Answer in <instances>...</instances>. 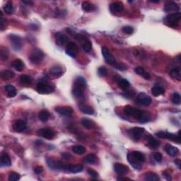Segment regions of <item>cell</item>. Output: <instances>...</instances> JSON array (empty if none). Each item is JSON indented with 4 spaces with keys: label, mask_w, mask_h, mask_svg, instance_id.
<instances>
[{
    "label": "cell",
    "mask_w": 181,
    "mask_h": 181,
    "mask_svg": "<svg viewBox=\"0 0 181 181\" xmlns=\"http://www.w3.org/2000/svg\"><path fill=\"white\" fill-rule=\"evenodd\" d=\"M72 151L76 154L82 155L86 152V149L84 147H83V146L81 145H76L73 147Z\"/></svg>",
    "instance_id": "74e56055"
},
{
    "label": "cell",
    "mask_w": 181,
    "mask_h": 181,
    "mask_svg": "<svg viewBox=\"0 0 181 181\" xmlns=\"http://www.w3.org/2000/svg\"><path fill=\"white\" fill-rule=\"evenodd\" d=\"M8 179L9 181H17L20 179V175L16 172H11L9 174Z\"/></svg>",
    "instance_id": "7bdbcfd3"
},
{
    "label": "cell",
    "mask_w": 181,
    "mask_h": 181,
    "mask_svg": "<svg viewBox=\"0 0 181 181\" xmlns=\"http://www.w3.org/2000/svg\"><path fill=\"white\" fill-rule=\"evenodd\" d=\"M81 124L86 129H93L96 126L95 122L93 120H89V118H83L81 120Z\"/></svg>",
    "instance_id": "484cf974"
},
{
    "label": "cell",
    "mask_w": 181,
    "mask_h": 181,
    "mask_svg": "<svg viewBox=\"0 0 181 181\" xmlns=\"http://www.w3.org/2000/svg\"><path fill=\"white\" fill-rule=\"evenodd\" d=\"M85 161L89 163H95L96 161V156L93 153H91V154H89L86 157Z\"/></svg>",
    "instance_id": "b9f144b4"
},
{
    "label": "cell",
    "mask_w": 181,
    "mask_h": 181,
    "mask_svg": "<svg viewBox=\"0 0 181 181\" xmlns=\"http://www.w3.org/2000/svg\"><path fill=\"white\" fill-rule=\"evenodd\" d=\"M101 52H102L103 56H104L105 61H106L108 64H109L110 65L114 67V66L118 63L116 61V60L115 59V57L112 55V54L110 53L108 48H105V47H103L102 49H101Z\"/></svg>",
    "instance_id": "ba28073f"
},
{
    "label": "cell",
    "mask_w": 181,
    "mask_h": 181,
    "mask_svg": "<svg viewBox=\"0 0 181 181\" xmlns=\"http://www.w3.org/2000/svg\"><path fill=\"white\" fill-rule=\"evenodd\" d=\"M98 74L101 77H105L108 75V71L104 67H101L98 69Z\"/></svg>",
    "instance_id": "ee69618b"
},
{
    "label": "cell",
    "mask_w": 181,
    "mask_h": 181,
    "mask_svg": "<svg viewBox=\"0 0 181 181\" xmlns=\"http://www.w3.org/2000/svg\"><path fill=\"white\" fill-rule=\"evenodd\" d=\"M4 89L6 91V92L7 93V96L9 98H13L16 96V90L15 87L12 85H7L4 87Z\"/></svg>",
    "instance_id": "603a6c76"
},
{
    "label": "cell",
    "mask_w": 181,
    "mask_h": 181,
    "mask_svg": "<svg viewBox=\"0 0 181 181\" xmlns=\"http://www.w3.org/2000/svg\"><path fill=\"white\" fill-rule=\"evenodd\" d=\"M6 28V21H4L2 17H1V30L4 31V29Z\"/></svg>",
    "instance_id": "11a10c76"
},
{
    "label": "cell",
    "mask_w": 181,
    "mask_h": 181,
    "mask_svg": "<svg viewBox=\"0 0 181 181\" xmlns=\"http://www.w3.org/2000/svg\"><path fill=\"white\" fill-rule=\"evenodd\" d=\"M114 67L115 68V69H118V70H120V71H124V70H125L127 68H126V67L123 65H122V64H120V63H117L114 66Z\"/></svg>",
    "instance_id": "f907efd6"
},
{
    "label": "cell",
    "mask_w": 181,
    "mask_h": 181,
    "mask_svg": "<svg viewBox=\"0 0 181 181\" xmlns=\"http://www.w3.org/2000/svg\"><path fill=\"white\" fill-rule=\"evenodd\" d=\"M164 11L166 12H169V11H180V7L178 4L174 1H168L166 3V4L164 7Z\"/></svg>",
    "instance_id": "d6986e66"
},
{
    "label": "cell",
    "mask_w": 181,
    "mask_h": 181,
    "mask_svg": "<svg viewBox=\"0 0 181 181\" xmlns=\"http://www.w3.org/2000/svg\"><path fill=\"white\" fill-rule=\"evenodd\" d=\"M148 145H149V147H151V148H153V149H156V148H157L160 145V143H159V142L156 139H155L154 137H151V136H149V137H148Z\"/></svg>",
    "instance_id": "836d02e7"
},
{
    "label": "cell",
    "mask_w": 181,
    "mask_h": 181,
    "mask_svg": "<svg viewBox=\"0 0 181 181\" xmlns=\"http://www.w3.org/2000/svg\"><path fill=\"white\" fill-rule=\"evenodd\" d=\"M81 7H82V9L86 12H90V11H92L93 10H94V6H93L92 4L88 2V1H83L82 3V5H81Z\"/></svg>",
    "instance_id": "f35d334b"
},
{
    "label": "cell",
    "mask_w": 181,
    "mask_h": 181,
    "mask_svg": "<svg viewBox=\"0 0 181 181\" xmlns=\"http://www.w3.org/2000/svg\"><path fill=\"white\" fill-rule=\"evenodd\" d=\"M169 76L173 79H176L178 81L181 80V69L180 67H174L169 72Z\"/></svg>",
    "instance_id": "ffe728a7"
},
{
    "label": "cell",
    "mask_w": 181,
    "mask_h": 181,
    "mask_svg": "<svg viewBox=\"0 0 181 181\" xmlns=\"http://www.w3.org/2000/svg\"><path fill=\"white\" fill-rule=\"evenodd\" d=\"M137 101L139 104L145 106H149L151 104V97L145 93H140L137 96Z\"/></svg>",
    "instance_id": "7c38bea8"
},
{
    "label": "cell",
    "mask_w": 181,
    "mask_h": 181,
    "mask_svg": "<svg viewBox=\"0 0 181 181\" xmlns=\"http://www.w3.org/2000/svg\"><path fill=\"white\" fill-rule=\"evenodd\" d=\"M1 166H10L11 165L10 157L7 153H4L1 156Z\"/></svg>",
    "instance_id": "f546056e"
},
{
    "label": "cell",
    "mask_w": 181,
    "mask_h": 181,
    "mask_svg": "<svg viewBox=\"0 0 181 181\" xmlns=\"http://www.w3.org/2000/svg\"><path fill=\"white\" fill-rule=\"evenodd\" d=\"M47 164L48 167L52 170H61V169H65L67 170L68 166H66L61 161H58L53 160L52 159H47Z\"/></svg>",
    "instance_id": "52a82bcc"
},
{
    "label": "cell",
    "mask_w": 181,
    "mask_h": 181,
    "mask_svg": "<svg viewBox=\"0 0 181 181\" xmlns=\"http://www.w3.org/2000/svg\"><path fill=\"white\" fill-rule=\"evenodd\" d=\"M40 134L42 137L48 140L52 139L55 136V132L50 127H45L40 130Z\"/></svg>",
    "instance_id": "4fadbf2b"
},
{
    "label": "cell",
    "mask_w": 181,
    "mask_h": 181,
    "mask_svg": "<svg viewBox=\"0 0 181 181\" xmlns=\"http://www.w3.org/2000/svg\"><path fill=\"white\" fill-rule=\"evenodd\" d=\"M142 77L144 78H145V79H149V78H150V74H149L148 73V72H145V73L144 74Z\"/></svg>",
    "instance_id": "680465c9"
},
{
    "label": "cell",
    "mask_w": 181,
    "mask_h": 181,
    "mask_svg": "<svg viewBox=\"0 0 181 181\" xmlns=\"http://www.w3.org/2000/svg\"><path fill=\"white\" fill-rule=\"evenodd\" d=\"M82 48L85 52H89L92 49V43L90 40H87V39H83L82 41Z\"/></svg>",
    "instance_id": "e575fe53"
},
{
    "label": "cell",
    "mask_w": 181,
    "mask_h": 181,
    "mask_svg": "<svg viewBox=\"0 0 181 181\" xmlns=\"http://www.w3.org/2000/svg\"><path fill=\"white\" fill-rule=\"evenodd\" d=\"M55 111L60 114V115L70 117L73 114V109L71 107L63 106V107H57L55 108Z\"/></svg>",
    "instance_id": "5bb4252c"
},
{
    "label": "cell",
    "mask_w": 181,
    "mask_h": 181,
    "mask_svg": "<svg viewBox=\"0 0 181 181\" xmlns=\"http://www.w3.org/2000/svg\"><path fill=\"white\" fill-rule=\"evenodd\" d=\"M114 170L118 175L120 176H123L127 174L128 168L124 165H122L121 163H115L114 165Z\"/></svg>",
    "instance_id": "2e32d148"
},
{
    "label": "cell",
    "mask_w": 181,
    "mask_h": 181,
    "mask_svg": "<svg viewBox=\"0 0 181 181\" xmlns=\"http://www.w3.org/2000/svg\"><path fill=\"white\" fill-rule=\"evenodd\" d=\"M14 73L12 71H11V70H4L1 74V79L3 80H9V79H12V78L14 77Z\"/></svg>",
    "instance_id": "4dcf8cb0"
},
{
    "label": "cell",
    "mask_w": 181,
    "mask_h": 181,
    "mask_svg": "<svg viewBox=\"0 0 181 181\" xmlns=\"http://www.w3.org/2000/svg\"><path fill=\"white\" fill-rule=\"evenodd\" d=\"M164 149L165 151H166V152L168 153V155H170L171 156L176 157L179 153V150L178 148L169 145V144L166 145V146H165L164 147Z\"/></svg>",
    "instance_id": "e0dca14e"
},
{
    "label": "cell",
    "mask_w": 181,
    "mask_h": 181,
    "mask_svg": "<svg viewBox=\"0 0 181 181\" xmlns=\"http://www.w3.org/2000/svg\"><path fill=\"white\" fill-rule=\"evenodd\" d=\"M11 66H12L16 71L21 72L23 69V68H24V63H23L22 60L18 59L14 60V61L12 62Z\"/></svg>",
    "instance_id": "4316f807"
},
{
    "label": "cell",
    "mask_w": 181,
    "mask_h": 181,
    "mask_svg": "<svg viewBox=\"0 0 181 181\" xmlns=\"http://www.w3.org/2000/svg\"><path fill=\"white\" fill-rule=\"evenodd\" d=\"M127 161L131 166L136 170L139 171L141 169V165L145 161V156L139 151H132L127 154Z\"/></svg>",
    "instance_id": "7a4b0ae2"
},
{
    "label": "cell",
    "mask_w": 181,
    "mask_h": 181,
    "mask_svg": "<svg viewBox=\"0 0 181 181\" xmlns=\"http://www.w3.org/2000/svg\"><path fill=\"white\" fill-rule=\"evenodd\" d=\"M172 102L175 105L180 104V95L178 93H174L172 96Z\"/></svg>",
    "instance_id": "60d3db41"
},
{
    "label": "cell",
    "mask_w": 181,
    "mask_h": 181,
    "mask_svg": "<svg viewBox=\"0 0 181 181\" xmlns=\"http://www.w3.org/2000/svg\"><path fill=\"white\" fill-rule=\"evenodd\" d=\"M83 167L81 164H76V165H68L67 170L69 172L72 174H77V173L81 172L83 171Z\"/></svg>",
    "instance_id": "d4e9b609"
},
{
    "label": "cell",
    "mask_w": 181,
    "mask_h": 181,
    "mask_svg": "<svg viewBox=\"0 0 181 181\" xmlns=\"http://www.w3.org/2000/svg\"><path fill=\"white\" fill-rule=\"evenodd\" d=\"M50 72L52 76L55 77H60V76L63 74V70L62 68L58 66H55V67H52L50 70Z\"/></svg>",
    "instance_id": "83f0119b"
},
{
    "label": "cell",
    "mask_w": 181,
    "mask_h": 181,
    "mask_svg": "<svg viewBox=\"0 0 181 181\" xmlns=\"http://www.w3.org/2000/svg\"><path fill=\"white\" fill-rule=\"evenodd\" d=\"M165 93V89L163 87L159 86H155L151 88V93L154 96H159L160 95H163Z\"/></svg>",
    "instance_id": "f1b7e54d"
},
{
    "label": "cell",
    "mask_w": 181,
    "mask_h": 181,
    "mask_svg": "<svg viewBox=\"0 0 181 181\" xmlns=\"http://www.w3.org/2000/svg\"><path fill=\"white\" fill-rule=\"evenodd\" d=\"M110 9L113 13L121 12L123 10V4L119 2V1L112 3L110 6Z\"/></svg>",
    "instance_id": "7402d4cb"
},
{
    "label": "cell",
    "mask_w": 181,
    "mask_h": 181,
    "mask_svg": "<svg viewBox=\"0 0 181 181\" xmlns=\"http://www.w3.org/2000/svg\"><path fill=\"white\" fill-rule=\"evenodd\" d=\"M163 177H165V178H166L167 180H171V175H170V174H169V173L167 172V171H165V172H163Z\"/></svg>",
    "instance_id": "db71d44e"
},
{
    "label": "cell",
    "mask_w": 181,
    "mask_h": 181,
    "mask_svg": "<svg viewBox=\"0 0 181 181\" xmlns=\"http://www.w3.org/2000/svg\"><path fill=\"white\" fill-rule=\"evenodd\" d=\"M156 135L158 136L159 137L162 138V139H170L171 141H174L175 142L177 143H180V131L178 132V135H175V134L173 133H170V132H159L158 133H156Z\"/></svg>",
    "instance_id": "8992f818"
},
{
    "label": "cell",
    "mask_w": 181,
    "mask_h": 181,
    "mask_svg": "<svg viewBox=\"0 0 181 181\" xmlns=\"http://www.w3.org/2000/svg\"><path fill=\"white\" fill-rule=\"evenodd\" d=\"M49 117H50L49 112L46 110H42L38 114L39 120L42 122L48 121V120L49 119Z\"/></svg>",
    "instance_id": "d6a6232c"
},
{
    "label": "cell",
    "mask_w": 181,
    "mask_h": 181,
    "mask_svg": "<svg viewBox=\"0 0 181 181\" xmlns=\"http://www.w3.org/2000/svg\"><path fill=\"white\" fill-rule=\"evenodd\" d=\"M62 158H63L64 159H65V160H70V159H72V156L71 154H69V153H66V152L62 153Z\"/></svg>",
    "instance_id": "816d5d0a"
},
{
    "label": "cell",
    "mask_w": 181,
    "mask_h": 181,
    "mask_svg": "<svg viewBox=\"0 0 181 181\" xmlns=\"http://www.w3.org/2000/svg\"><path fill=\"white\" fill-rule=\"evenodd\" d=\"M0 56H1V60H6L8 59V52L6 50H3L1 48V51H0Z\"/></svg>",
    "instance_id": "681fc988"
},
{
    "label": "cell",
    "mask_w": 181,
    "mask_h": 181,
    "mask_svg": "<svg viewBox=\"0 0 181 181\" xmlns=\"http://www.w3.org/2000/svg\"><path fill=\"white\" fill-rule=\"evenodd\" d=\"M44 53L41 50L35 48L30 54V60L34 64H39L43 60Z\"/></svg>",
    "instance_id": "5b68a950"
},
{
    "label": "cell",
    "mask_w": 181,
    "mask_h": 181,
    "mask_svg": "<svg viewBox=\"0 0 181 181\" xmlns=\"http://www.w3.org/2000/svg\"><path fill=\"white\" fill-rule=\"evenodd\" d=\"M78 52H79V48L77 44L74 42H69L67 44L65 50V52L67 55L72 58H76L77 57Z\"/></svg>",
    "instance_id": "9c48e42d"
},
{
    "label": "cell",
    "mask_w": 181,
    "mask_h": 181,
    "mask_svg": "<svg viewBox=\"0 0 181 181\" xmlns=\"http://www.w3.org/2000/svg\"><path fill=\"white\" fill-rule=\"evenodd\" d=\"M122 31H123L124 33H125V34H132V33L134 32V29L133 28H132V26H124L122 28Z\"/></svg>",
    "instance_id": "bcb514c9"
},
{
    "label": "cell",
    "mask_w": 181,
    "mask_h": 181,
    "mask_svg": "<svg viewBox=\"0 0 181 181\" xmlns=\"http://www.w3.org/2000/svg\"><path fill=\"white\" fill-rule=\"evenodd\" d=\"M9 40L12 44L13 48L15 50H21V47H22V44H21V40L19 36H16V35L11 34L9 36Z\"/></svg>",
    "instance_id": "9a60e30c"
},
{
    "label": "cell",
    "mask_w": 181,
    "mask_h": 181,
    "mask_svg": "<svg viewBox=\"0 0 181 181\" xmlns=\"http://www.w3.org/2000/svg\"><path fill=\"white\" fill-rule=\"evenodd\" d=\"M145 180L147 181H159L160 180L159 176L155 173L149 172L145 174Z\"/></svg>",
    "instance_id": "1f68e13d"
},
{
    "label": "cell",
    "mask_w": 181,
    "mask_h": 181,
    "mask_svg": "<svg viewBox=\"0 0 181 181\" xmlns=\"http://www.w3.org/2000/svg\"><path fill=\"white\" fill-rule=\"evenodd\" d=\"M87 173H88L89 176L93 177V178H96L99 176L98 173L96 172V171H94L92 168H88V170H87Z\"/></svg>",
    "instance_id": "f6af8a7d"
},
{
    "label": "cell",
    "mask_w": 181,
    "mask_h": 181,
    "mask_svg": "<svg viewBox=\"0 0 181 181\" xmlns=\"http://www.w3.org/2000/svg\"><path fill=\"white\" fill-rule=\"evenodd\" d=\"M79 108L81 112L85 114H88V115L94 114V110H93L91 106H89L86 104H80L79 106Z\"/></svg>",
    "instance_id": "cb8c5ba5"
},
{
    "label": "cell",
    "mask_w": 181,
    "mask_h": 181,
    "mask_svg": "<svg viewBox=\"0 0 181 181\" xmlns=\"http://www.w3.org/2000/svg\"><path fill=\"white\" fill-rule=\"evenodd\" d=\"M175 163H176V165L177 166H178V168L180 169H181V161L180 160H179V159H176V161H175Z\"/></svg>",
    "instance_id": "6f0895ef"
},
{
    "label": "cell",
    "mask_w": 181,
    "mask_h": 181,
    "mask_svg": "<svg viewBox=\"0 0 181 181\" xmlns=\"http://www.w3.org/2000/svg\"><path fill=\"white\" fill-rule=\"evenodd\" d=\"M118 84L120 86V88L122 89V90L124 91H126L127 89H128V88H129L130 86L129 81H128L127 79H122V78H121L120 80L118 81Z\"/></svg>",
    "instance_id": "d590c367"
},
{
    "label": "cell",
    "mask_w": 181,
    "mask_h": 181,
    "mask_svg": "<svg viewBox=\"0 0 181 181\" xmlns=\"http://www.w3.org/2000/svg\"><path fill=\"white\" fill-rule=\"evenodd\" d=\"M181 19V13L180 12H176L174 13H171L168 16H167L164 19V21L166 24H168L169 26L171 27H176L178 26L179 21Z\"/></svg>",
    "instance_id": "277c9868"
},
{
    "label": "cell",
    "mask_w": 181,
    "mask_h": 181,
    "mask_svg": "<svg viewBox=\"0 0 181 181\" xmlns=\"http://www.w3.org/2000/svg\"><path fill=\"white\" fill-rule=\"evenodd\" d=\"M153 158H154L156 161L160 163L162 161L163 156H162V155H161V153H160L159 152H156L154 153V155H153Z\"/></svg>",
    "instance_id": "c3c4849f"
},
{
    "label": "cell",
    "mask_w": 181,
    "mask_h": 181,
    "mask_svg": "<svg viewBox=\"0 0 181 181\" xmlns=\"http://www.w3.org/2000/svg\"><path fill=\"white\" fill-rule=\"evenodd\" d=\"M20 82L22 84L29 85L32 82V79L28 75H21L20 77Z\"/></svg>",
    "instance_id": "ab89813d"
},
{
    "label": "cell",
    "mask_w": 181,
    "mask_h": 181,
    "mask_svg": "<svg viewBox=\"0 0 181 181\" xmlns=\"http://www.w3.org/2000/svg\"><path fill=\"white\" fill-rule=\"evenodd\" d=\"M135 72L137 74H139L140 76H143L144 74L145 73V70L144 69L143 67H137L135 68Z\"/></svg>",
    "instance_id": "7dc6e473"
},
{
    "label": "cell",
    "mask_w": 181,
    "mask_h": 181,
    "mask_svg": "<svg viewBox=\"0 0 181 181\" xmlns=\"http://www.w3.org/2000/svg\"><path fill=\"white\" fill-rule=\"evenodd\" d=\"M34 171L36 174H40L43 171V168L42 166H36L34 169Z\"/></svg>",
    "instance_id": "f5cc1de1"
},
{
    "label": "cell",
    "mask_w": 181,
    "mask_h": 181,
    "mask_svg": "<svg viewBox=\"0 0 181 181\" xmlns=\"http://www.w3.org/2000/svg\"><path fill=\"white\" fill-rule=\"evenodd\" d=\"M149 1L150 2H152V3H159V0H149Z\"/></svg>",
    "instance_id": "94428289"
},
{
    "label": "cell",
    "mask_w": 181,
    "mask_h": 181,
    "mask_svg": "<svg viewBox=\"0 0 181 181\" xmlns=\"http://www.w3.org/2000/svg\"><path fill=\"white\" fill-rule=\"evenodd\" d=\"M124 112L127 115L137 118L141 122H147L149 119V115L148 112L130 106H126L124 108Z\"/></svg>",
    "instance_id": "6da1fadb"
},
{
    "label": "cell",
    "mask_w": 181,
    "mask_h": 181,
    "mask_svg": "<svg viewBox=\"0 0 181 181\" xmlns=\"http://www.w3.org/2000/svg\"><path fill=\"white\" fill-rule=\"evenodd\" d=\"M54 90V87L53 86L48 85L43 82L38 83L37 85V91L41 94H48V93L53 92Z\"/></svg>",
    "instance_id": "8fae6325"
},
{
    "label": "cell",
    "mask_w": 181,
    "mask_h": 181,
    "mask_svg": "<svg viewBox=\"0 0 181 181\" xmlns=\"http://www.w3.org/2000/svg\"><path fill=\"white\" fill-rule=\"evenodd\" d=\"M22 3L25 4H26V5H28V6H31V5L34 4V1H30V0H28H28H23Z\"/></svg>",
    "instance_id": "9f6ffc18"
},
{
    "label": "cell",
    "mask_w": 181,
    "mask_h": 181,
    "mask_svg": "<svg viewBox=\"0 0 181 181\" xmlns=\"http://www.w3.org/2000/svg\"><path fill=\"white\" fill-rule=\"evenodd\" d=\"M145 131V130L142 127H135L129 130V134L132 139L135 140V141H138L142 137Z\"/></svg>",
    "instance_id": "30bf717a"
},
{
    "label": "cell",
    "mask_w": 181,
    "mask_h": 181,
    "mask_svg": "<svg viewBox=\"0 0 181 181\" xmlns=\"http://www.w3.org/2000/svg\"><path fill=\"white\" fill-rule=\"evenodd\" d=\"M117 180H130V178H118V179H117Z\"/></svg>",
    "instance_id": "91938a15"
},
{
    "label": "cell",
    "mask_w": 181,
    "mask_h": 181,
    "mask_svg": "<svg viewBox=\"0 0 181 181\" xmlns=\"http://www.w3.org/2000/svg\"><path fill=\"white\" fill-rule=\"evenodd\" d=\"M55 40L56 43H57L58 45L62 46L67 43L68 41V38L65 34H62V33H57V34H55Z\"/></svg>",
    "instance_id": "ac0fdd59"
},
{
    "label": "cell",
    "mask_w": 181,
    "mask_h": 181,
    "mask_svg": "<svg viewBox=\"0 0 181 181\" xmlns=\"http://www.w3.org/2000/svg\"><path fill=\"white\" fill-rule=\"evenodd\" d=\"M26 122L21 120H17V121L13 124V130L17 132H23V130L26 129Z\"/></svg>",
    "instance_id": "44dd1931"
},
{
    "label": "cell",
    "mask_w": 181,
    "mask_h": 181,
    "mask_svg": "<svg viewBox=\"0 0 181 181\" xmlns=\"http://www.w3.org/2000/svg\"><path fill=\"white\" fill-rule=\"evenodd\" d=\"M86 87V81L82 77L76 78L72 89V94L77 98H81L83 96V91Z\"/></svg>",
    "instance_id": "3957f363"
},
{
    "label": "cell",
    "mask_w": 181,
    "mask_h": 181,
    "mask_svg": "<svg viewBox=\"0 0 181 181\" xmlns=\"http://www.w3.org/2000/svg\"><path fill=\"white\" fill-rule=\"evenodd\" d=\"M4 11L7 13V14H9V15L12 14L13 11H14L12 1H7V3L6 4V5L4 7Z\"/></svg>",
    "instance_id": "8d00e7d4"
}]
</instances>
